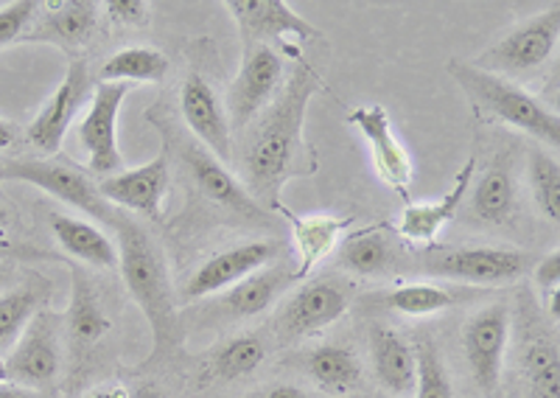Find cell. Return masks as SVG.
I'll return each mask as SVG.
<instances>
[{
  "instance_id": "1",
  "label": "cell",
  "mask_w": 560,
  "mask_h": 398,
  "mask_svg": "<svg viewBox=\"0 0 560 398\" xmlns=\"http://www.w3.org/2000/svg\"><path fill=\"white\" fill-rule=\"evenodd\" d=\"M294 57V71L283 91L261 113L244 149V188L264 211H278L280 191L298 174H312L306 163V113L317 93L325 91L319 71H314L298 48H287Z\"/></svg>"
},
{
  "instance_id": "2",
  "label": "cell",
  "mask_w": 560,
  "mask_h": 398,
  "mask_svg": "<svg viewBox=\"0 0 560 398\" xmlns=\"http://www.w3.org/2000/svg\"><path fill=\"white\" fill-rule=\"evenodd\" d=\"M113 233L118 238L115 245H118V267H121L124 283H127L129 295L140 306L149 323V331H152L149 365H158L160 360L172 356L183 342L166 258L160 253L152 233L143 231L132 216L118 213Z\"/></svg>"
},
{
  "instance_id": "3",
  "label": "cell",
  "mask_w": 560,
  "mask_h": 398,
  "mask_svg": "<svg viewBox=\"0 0 560 398\" xmlns=\"http://www.w3.org/2000/svg\"><path fill=\"white\" fill-rule=\"evenodd\" d=\"M448 73L463 87L465 96L471 98L479 113H488L490 118L518 129L533 141H538V147H560L558 113L549 109L544 102H538L533 93L518 87L516 82L497 77V73L479 71L477 65L465 62V59H448Z\"/></svg>"
},
{
  "instance_id": "4",
  "label": "cell",
  "mask_w": 560,
  "mask_h": 398,
  "mask_svg": "<svg viewBox=\"0 0 560 398\" xmlns=\"http://www.w3.org/2000/svg\"><path fill=\"white\" fill-rule=\"evenodd\" d=\"M0 180L28 183V186L39 188V191L62 199L65 206L98 219L107 227H113L118 213H121L98 194V186L90 180L82 168H77L73 163L54 161V157H18V161H3L0 163Z\"/></svg>"
},
{
  "instance_id": "5",
  "label": "cell",
  "mask_w": 560,
  "mask_h": 398,
  "mask_svg": "<svg viewBox=\"0 0 560 398\" xmlns=\"http://www.w3.org/2000/svg\"><path fill=\"white\" fill-rule=\"evenodd\" d=\"M560 39V7L552 3L544 12L522 20L518 26L510 28L502 39L485 48L477 57L479 71L497 73V77H522V73L541 68L555 54Z\"/></svg>"
},
{
  "instance_id": "6",
  "label": "cell",
  "mask_w": 560,
  "mask_h": 398,
  "mask_svg": "<svg viewBox=\"0 0 560 398\" xmlns=\"http://www.w3.org/2000/svg\"><path fill=\"white\" fill-rule=\"evenodd\" d=\"M9 385L26 387L32 393L51 390L62 371V342H59V315L51 308H39L20 340L3 360Z\"/></svg>"
},
{
  "instance_id": "7",
  "label": "cell",
  "mask_w": 560,
  "mask_h": 398,
  "mask_svg": "<svg viewBox=\"0 0 560 398\" xmlns=\"http://www.w3.org/2000/svg\"><path fill=\"white\" fill-rule=\"evenodd\" d=\"M420 270L463 286H508L529 270V256L513 247H459L423 258Z\"/></svg>"
},
{
  "instance_id": "8",
  "label": "cell",
  "mask_w": 560,
  "mask_h": 398,
  "mask_svg": "<svg viewBox=\"0 0 560 398\" xmlns=\"http://www.w3.org/2000/svg\"><path fill=\"white\" fill-rule=\"evenodd\" d=\"M350 297H353V286L348 281L314 278L280 303L275 328L283 340H303V337L319 335L348 315Z\"/></svg>"
},
{
  "instance_id": "9",
  "label": "cell",
  "mask_w": 560,
  "mask_h": 398,
  "mask_svg": "<svg viewBox=\"0 0 560 398\" xmlns=\"http://www.w3.org/2000/svg\"><path fill=\"white\" fill-rule=\"evenodd\" d=\"M283 82V57L272 46H244L242 68L230 84L224 113L233 132H244L275 102Z\"/></svg>"
},
{
  "instance_id": "10",
  "label": "cell",
  "mask_w": 560,
  "mask_h": 398,
  "mask_svg": "<svg viewBox=\"0 0 560 398\" xmlns=\"http://www.w3.org/2000/svg\"><path fill=\"white\" fill-rule=\"evenodd\" d=\"M132 84L98 82L90 93V107L79 121L77 138L88 154V168L98 177L124 172V154L118 149V116Z\"/></svg>"
},
{
  "instance_id": "11",
  "label": "cell",
  "mask_w": 560,
  "mask_h": 398,
  "mask_svg": "<svg viewBox=\"0 0 560 398\" xmlns=\"http://www.w3.org/2000/svg\"><path fill=\"white\" fill-rule=\"evenodd\" d=\"M510 308L504 303H490L479 308L463 328V353L471 371V379L485 396H493L502 387L504 356L510 346Z\"/></svg>"
},
{
  "instance_id": "12",
  "label": "cell",
  "mask_w": 560,
  "mask_h": 398,
  "mask_svg": "<svg viewBox=\"0 0 560 398\" xmlns=\"http://www.w3.org/2000/svg\"><path fill=\"white\" fill-rule=\"evenodd\" d=\"M348 124L357 127L362 132V138L368 141L370 154H373V166L376 174L382 177V183L387 188H393L401 199H407V206L412 202V161H409V152L404 149V143L395 136L393 121H389V113L384 104H359L348 113Z\"/></svg>"
},
{
  "instance_id": "13",
  "label": "cell",
  "mask_w": 560,
  "mask_h": 398,
  "mask_svg": "<svg viewBox=\"0 0 560 398\" xmlns=\"http://www.w3.org/2000/svg\"><path fill=\"white\" fill-rule=\"evenodd\" d=\"M90 93H93V79H90L88 62L84 59H70L59 87L43 104L37 118L26 127V141L45 157L57 154L62 149L68 129L73 127L79 107L88 102Z\"/></svg>"
},
{
  "instance_id": "14",
  "label": "cell",
  "mask_w": 560,
  "mask_h": 398,
  "mask_svg": "<svg viewBox=\"0 0 560 398\" xmlns=\"http://www.w3.org/2000/svg\"><path fill=\"white\" fill-rule=\"evenodd\" d=\"M163 138V147L152 161L138 168H124L118 174H109L96 183L98 194L118 211H132L147 219L163 216V199L172 186V172H168V141Z\"/></svg>"
},
{
  "instance_id": "15",
  "label": "cell",
  "mask_w": 560,
  "mask_h": 398,
  "mask_svg": "<svg viewBox=\"0 0 560 398\" xmlns=\"http://www.w3.org/2000/svg\"><path fill=\"white\" fill-rule=\"evenodd\" d=\"M242 34L244 46H269L275 39H319L323 32L303 14L294 12L287 0H224Z\"/></svg>"
},
{
  "instance_id": "16",
  "label": "cell",
  "mask_w": 560,
  "mask_h": 398,
  "mask_svg": "<svg viewBox=\"0 0 560 398\" xmlns=\"http://www.w3.org/2000/svg\"><path fill=\"white\" fill-rule=\"evenodd\" d=\"M179 157H183V166L185 172H188V177L194 180V186H197L199 194H205V199H210L213 206L236 213V216L253 219V222L255 219L267 216V211L249 197V191L244 188V183L238 180L236 174L230 172L222 161H217L202 143L183 141L179 143Z\"/></svg>"
},
{
  "instance_id": "17",
  "label": "cell",
  "mask_w": 560,
  "mask_h": 398,
  "mask_svg": "<svg viewBox=\"0 0 560 398\" xmlns=\"http://www.w3.org/2000/svg\"><path fill=\"white\" fill-rule=\"evenodd\" d=\"M275 256H278V245H275V242H267V238L244 242V245L217 253V256L208 258V261L188 278V283H185V297H188V301H202V297L230 290V286H236L238 281L253 276V272L275 264Z\"/></svg>"
},
{
  "instance_id": "18",
  "label": "cell",
  "mask_w": 560,
  "mask_h": 398,
  "mask_svg": "<svg viewBox=\"0 0 560 398\" xmlns=\"http://www.w3.org/2000/svg\"><path fill=\"white\" fill-rule=\"evenodd\" d=\"M179 109L197 143H202L217 161L228 166L233 161V129L219 96L199 73H188L179 87Z\"/></svg>"
},
{
  "instance_id": "19",
  "label": "cell",
  "mask_w": 560,
  "mask_h": 398,
  "mask_svg": "<svg viewBox=\"0 0 560 398\" xmlns=\"http://www.w3.org/2000/svg\"><path fill=\"white\" fill-rule=\"evenodd\" d=\"M98 12H102V3H96V0H48V3H39L37 17L20 37V43L82 48L96 32Z\"/></svg>"
},
{
  "instance_id": "20",
  "label": "cell",
  "mask_w": 560,
  "mask_h": 398,
  "mask_svg": "<svg viewBox=\"0 0 560 398\" xmlns=\"http://www.w3.org/2000/svg\"><path fill=\"white\" fill-rule=\"evenodd\" d=\"M474 174H477V157H468L454 177V186L443 197L429 199V202H409L398 222V233L415 245H434L438 233L457 219L463 199L471 191Z\"/></svg>"
},
{
  "instance_id": "21",
  "label": "cell",
  "mask_w": 560,
  "mask_h": 398,
  "mask_svg": "<svg viewBox=\"0 0 560 398\" xmlns=\"http://www.w3.org/2000/svg\"><path fill=\"white\" fill-rule=\"evenodd\" d=\"M370 365L376 373L378 385L393 398H407L415 393V376H418V362H415V346L393 326L376 323L368 331Z\"/></svg>"
},
{
  "instance_id": "22",
  "label": "cell",
  "mask_w": 560,
  "mask_h": 398,
  "mask_svg": "<svg viewBox=\"0 0 560 398\" xmlns=\"http://www.w3.org/2000/svg\"><path fill=\"white\" fill-rule=\"evenodd\" d=\"M70 270V301H68V337L70 346L77 351L84 348H93L107 337V331L113 328L107 308H104L102 295L93 286V281L88 278V272L79 267L77 261H68Z\"/></svg>"
},
{
  "instance_id": "23",
  "label": "cell",
  "mask_w": 560,
  "mask_h": 398,
  "mask_svg": "<svg viewBox=\"0 0 560 398\" xmlns=\"http://www.w3.org/2000/svg\"><path fill=\"white\" fill-rule=\"evenodd\" d=\"M278 213L292 222L294 245H298L300 267L294 272V281H303V278L312 276V270L319 261H325V256H331V250L337 247L339 236L353 225V216H334V213H312V216H298V213L287 211L280 206Z\"/></svg>"
},
{
  "instance_id": "24",
  "label": "cell",
  "mask_w": 560,
  "mask_h": 398,
  "mask_svg": "<svg viewBox=\"0 0 560 398\" xmlns=\"http://www.w3.org/2000/svg\"><path fill=\"white\" fill-rule=\"evenodd\" d=\"M57 245L77 264H88L96 270L118 267V245L88 219H77L70 213H51L48 216Z\"/></svg>"
},
{
  "instance_id": "25",
  "label": "cell",
  "mask_w": 560,
  "mask_h": 398,
  "mask_svg": "<svg viewBox=\"0 0 560 398\" xmlns=\"http://www.w3.org/2000/svg\"><path fill=\"white\" fill-rule=\"evenodd\" d=\"M294 281V272H289L287 267H278V264H269L264 270L253 272L249 278L238 281L236 286L224 290L222 295V312L228 317H258L264 315L269 306L278 303V297L287 292L289 283Z\"/></svg>"
},
{
  "instance_id": "26",
  "label": "cell",
  "mask_w": 560,
  "mask_h": 398,
  "mask_svg": "<svg viewBox=\"0 0 560 398\" xmlns=\"http://www.w3.org/2000/svg\"><path fill=\"white\" fill-rule=\"evenodd\" d=\"M306 371L325 396L342 398L362 385V362L357 351L339 342H325L314 348L306 356Z\"/></svg>"
},
{
  "instance_id": "27",
  "label": "cell",
  "mask_w": 560,
  "mask_h": 398,
  "mask_svg": "<svg viewBox=\"0 0 560 398\" xmlns=\"http://www.w3.org/2000/svg\"><path fill=\"white\" fill-rule=\"evenodd\" d=\"M468 194H471V208L477 219L490 222V225L508 222L516 211V177H513L510 157L497 154L479 177L477 188Z\"/></svg>"
},
{
  "instance_id": "28",
  "label": "cell",
  "mask_w": 560,
  "mask_h": 398,
  "mask_svg": "<svg viewBox=\"0 0 560 398\" xmlns=\"http://www.w3.org/2000/svg\"><path fill=\"white\" fill-rule=\"evenodd\" d=\"M168 57L158 48L129 46L115 51L104 59L98 68V82H121V84H160L168 73Z\"/></svg>"
},
{
  "instance_id": "29",
  "label": "cell",
  "mask_w": 560,
  "mask_h": 398,
  "mask_svg": "<svg viewBox=\"0 0 560 398\" xmlns=\"http://www.w3.org/2000/svg\"><path fill=\"white\" fill-rule=\"evenodd\" d=\"M45 297H48V283L45 281H28L0 292V356L12 351V346L23 335V328L32 323L39 308H45Z\"/></svg>"
},
{
  "instance_id": "30",
  "label": "cell",
  "mask_w": 560,
  "mask_h": 398,
  "mask_svg": "<svg viewBox=\"0 0 560 398\" xmlns=\"http://www.w3.org/2000/svg\"><path fill=\"white\" fill-rule=\"evenodd\" d=\"M378 301L387 308L398 312V315L407 317H432L440 312H448L452 306H457L463 301V292L448 290L443 283L434 281H418V283H401L395 290L384 292Z\"/></svg>"
},
{
  "instance_id": "31",
  "label": "cell",
  "mask_w": 560,
  "mask_h": 398,
  "mask_svg": "<svg viewBox=\"0 0 560 398\" xmlns=\"http://www.w3.org/2000/svg\"><path fill=\"white\" fill-rule=\"evenodd\" d=\"M389 261H393V245L382 227L350 233L339 245V267L359 278L378 276L382 270H387Z\"/></svg>"
},
{
  "instance_id": "32",
  "label": "cell",
  "mask_w": 560,
  "mask_h": 398,
  "mask_svg": "<svg viewBox=\"0 0 560 398\" xmlns=\"http://www.w3.org/2000/svg\"><path fill=\"white\" fill-rule=\"evenodd\" d=\"M524 387L527 398H560L558 342L538 337L524 348Z\"/></svg>"
},
{
  "instance_id": "33",
  "label": "cell",
  "mask_w": 560,
  "mask_h": 398,
  "mask_svg": "<svg viewBox=\"0 0 560 398\" xmlns=\"http://www.w3.org/2000/svg\"><path fill=\"white\" fill-rule=\"evenodd\" d=\"M267 360V348H264L261 337L255 335H238L233 340L222 342L210 356V373L222 382L242 379L247 373L258 371Z\"/></svg>"
},
{
  "instance_id": "34",
  "label": "cell",
  "mask_w": 560,
  "mask_h": 398,
  "mask_svg": "<svg viewBox=\"0 0 560 398\" xmlns=\"http://www.w3.org/2000/svg\"><path fill=\"white\" fill-rule=\"evenodd\" d=\"M527 174H529V191H533L535 206L541 208L544 216L558 225L560 222V166L558 157L547 152L544 147L529 149L527 161Z\"/></svg>"
},
{
  "instance_id": "35",
  "label": "cell",
  "mask_w": 560,
  "mask_h": 398,
  "mask_svg": "<svg viewBox=\"0 0 560 398\" xmlns=\"http://www.w3.org/2000/svg\"><path fill=\"white\" fill-rule=\"evenodd\" d=\"M415 362H418V376H415V398H454L452 376H448L446 360L440 348L429 337H420L415 342Z\"/></svg>"
},
{
  "instance_id": "36",
  "label": "cell",
  "mask_w": 560,
  "mask_h": 398,
  "mask_svg": "<svg viewBox=\"0 0 560 398\" xmlns=\"http://www.w3.org/2000/svg\"><path fill=\"white\" fill-rule=\"evenodd\" d=\"M37 12V0H12L7 7H0V46L20 43V37L32 26Z\"/></svg>"
},
{
  "instance_id": "37",
  "label": "cell",
  "mask_w": 560,
  "mask_h": 398,
  "mask_svg": "<svg viewBox=\"0 0 560 398\" xmlns=\"http://www.w3.org/2000/svg\"><path fill=\"white\" fill-rule=\"evenodd\" d=\"M102 9L113 23H121V26L143 28L149 26V17H152V3L147 0H107L102 3Z\"/></svg>"
},
{
  "instance_id": "38",
  "label": "cell",
  "mask_w": 560,
  "mask_h": 398,
  "mask_svg": "<svg viewBox=\"0 0 560 398\" xmlns=\"http://www.w3.org/2000/svg\"><path fill=\"white\" fill-rule=\"evenodd\" d=\"M533 281L535 286L541 290L544 297L558 295V286H560V253L558 250H552L549 256H544L541 261L535 264Z\"/></svg>"
},
{
  "instance_id": "39",
  "label": "cell",
  "mask_w": 560,
  "mask_h": 398,
  "mask_svg": "<svg viewBox=\"0 0 560 398\" xmlns=\"http://www.w3.org/2000/svg\"><path fill=\"white\" fill-rule=\"evenodd\" d=\"M32 258H45V253L37 250V247H26L18 245V242H3V238H0V264L32 261Z\"/></svg>"
},
{
  "instance_id": "40",
  "label": "cell",
  "mask_w": 560,
  "mask_h": 398,
  "mask_svg": "<svg viewBox=\"0 0 560 398\" xmlns=\"http://www.w3.org/2000/svg\"><path fill=\"white\" fill-rule=\"evenodd\" d=\"M255 398H308V393L298 385H269L255 393Z\"/></svg>"
},
{
  "instance_id": "41",
  "label": "cell",
  "mask_w": 560,
  "mask_h": 398,
  "mask_svg": "<svg viewBox=\"0 0 560 398\" xmlns=\"http://www.w3.org/2000/svg\"><path fill=\"white\" fill-rule=\"evenodd\" d=\"M18 136H20L18 124L7 121V118H0V152L12 147V143L18 141Z\"/></svg>"
},
{
  "instance_id": "42",
  "label": "cell",
  "mask_w": 560,
  "mask_h": 398,
  "mask_svg": "<svg viewBox=\"0 0 560 398\" xmlns=\"http://www.w3.org/2000/svg\"><path fill=\"white\" fill-rule=\"evenodd\" d=\"M129 393L121 390V387H96V390L84 393L82 398H127Z\"/></svg>"
},
{
  "instance_id": "43",
  "label": "cell",
  "mask_w": 560,
  "mask_h": 398,
  "mask_svg": "<svg viewBox=\"0 0 560 398\" xmlns=\"http://www.w3.org/2000/svg\"><path fill=\"white\" fill-rule=\"evenodd\" d=\"M0 398H39V396H37V393L26 390V387L0 385Z\"/></svg>"
},
{
  "instance_id": "44",
  "label": "cell",
  "mask_w": 560,
  "mask_h": 398,
  "mask_svg": "<svg viewBox=\"0 0 560 398\" xmlns=\"http://www.w3.org/2000/svg\"><path fill=\"white\" fill-rule=\"evenodd\" d=\"M127 398H166V393L160 390L158 385H140L138 390L129 393Z\"/></svg>"
},
{
  "instance_id": "45",
  "label": "cell",
  "mask_w": 560,
  "mask_h": 398,
  "mask_svg": "<svg viewBox=\"0 0 560 398\" xmlns=\"http://www.w3.org/2000/svg\"><path fill=\"white\" fill-rule=\"evenodd\" d=\"M12 281H14L12 264H0V292L12 290Z\"/></svg>"
},
{
  "instance_id": "46",
  "label": "cell",
  "mask_w": 560,
  "mask_h": 398,
  "mask_svg": "<svg viewBox=\"0 0 560 398\" xmlns=\"http://www.w3.org/2000/svg\"><path fill=\"white\" fill-rule=\"evenodd\" d=\"M12 216H14V213L9 211L7 202H0V231H3V227L12 225Z\"/></svg>"
},
{
  "instance_id": "47",
  "label": "cell",
  "mask_w": 560,
  "mask_h": 398,
  "mask_svg": "<svg viewBox=\"0 0 560 398\" xmlns=\"http://www.w3.org/2000/svg\"><path fill=\"white\" fill-rule=\"evenodd\" d=\"M3 379H7V371H3V360H0V385H3Z\"/></svg>"
},
{
  "instance_id": "48",
  "label": "cell",
  "mask_w": 560,
  "mask_h": 398,
  "mask_svg": "<svg viewBox=\"0 0 560 398\" xmlns=\"http://www.w3.org/2000/svg\"><path fill=\"white\" fill-rule=\"evenodd\" d=\"M378 398H393V396H378Z\"/></svg>"
}]
</instances>
